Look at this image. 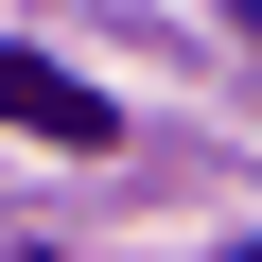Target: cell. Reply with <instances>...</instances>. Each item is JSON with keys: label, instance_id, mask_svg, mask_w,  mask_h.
<instances>
[{"label": "cell", "instance_id": "obj_3", "mask_svg": "<svg viewBox=\"0 0 262 262\" xmlns=\"http://www.w3.org/2000/svg\"><path fill=\"white\" fill-rule=\"evenodd\" d=\"M245 18H262V0H245Z\"/></svg>", "mask_w": 262, "mask_h": 262}, {"label": "cell", "instance_id": "obj_1", "mask_svg": "<svg viewBox=\"0 0 262 262\" xmlns=\"http://www.w3.org/2000/svg\"><path fill=\"white\" fill-rule=\"evenodd\" d=\"M0 122H18L35 158H105V140H122V105H105L88 70H53V53H18V35H0Z\"/></svg>", "mask_w": 262, "mask_h": 262}, {"label": "cell", "instance_id": "obj_4", "mask_svg": "<svg viewBox=\"0 0 262 262\" xmlns=\"http://www.w3.org/2000/svg\"><path fill=\"white\" fill-rule=\"evenodd\" d=\"M35 262H53V245H35Z\"/></svg>", "mask_w": 262, "mask_h": 262}, {"label": "cell", "instance_id": "obj_2", "mask_svg": "<svg viewBox=\"0 0 262 262\" xmlns=\"http://www.w3.org/2000/svg\"><path fill=\"white\" fill-rule=\"evenodd\" d=\"M227 262H262V245H227Z\"/></svg>", "mask_w": 262, "mask_h": 262}]
</instances>
